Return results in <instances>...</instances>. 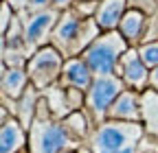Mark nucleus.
Returning a JSON list of instances; mask_svg holds the SVG:
<instances>
[{"mask_svg":"<svg viewBox=\"0 0 158 153\" xmlns=\"http://www.w3.org/2000/svg\"><path fill=\"white\" fill-rule=\"evenodd\" d=\"M145 136L143 123L103 120L92 129L86 147L92 153H138Z\"/></svg>","mask_w":158,"mask_h":153,"instance_id":"f257e3e1","label":"nucleus"},{"mask_svg":"<svg viewBox=\"0 0 158 153\" xmlns=\"http://www.w3.org/2000/svg\"><path fill=\"white\" fill-rule=\"evenodd\" d=\"M127 48L132 46L123 40L121 33L108 31V33H101L81 53V59L86 61V66L90 68L94 76H106V74H114L118 59L127 53Z\"/></svg>","mask_w":158,"mask_h":153,"instance_id":"f03ea898","label":"nucleus"},{"mask_svg":"<svg viewBox=\"0 0 158 153\" xmlns=\"http://www.w3.org/2000/svg\"><path fill=\"white\" fill-rule=\"evenodd\" d=\"M84 144L66 129L62 120H35L29 129L27 153H64L73 149H81Z\"/></svg>","mask_w":158,"mask_h":153,"instance_id":"7ed1b4c3","label":"nucleus"},{"mask_svg":"<svg viewBox=\"0 0 158 153\" xmlns=\"http://www.w3.org/2000/svg\"><path fill=\"white\" fill-rule=\"evenodd\" d=\"M125 88L123 79L116 74H106V76H94L88 92H86V114L90 116V120L97 125H101L103 120H108V109L112 107V103L116 101V96L121 94Z\"/></svg>","mask_w":158,"mask_h":153,"instance_id":"20e7f679","label":"nucleus"},{"mask_svg":"<svg viewBox=\"0 0 158 153\" xmlns=\"http://www.w3.org/2000/svg\"><path fill=\"white\" fill-rule=\"evenodd\" d=\"M64 55L57 48H53L51 44L40 48L31 55V59L27 64V74L31 85H35L40 92H44L46 88L59 83V76H62V68H64Z\"/></svg>","mask_w":158,"mask_h":153,"instance_id":"39448f33","label":"nucleus"},{"mask_svg":"<svg viewBox=\"0 0 158 153\" xmlns=\"http://www.w3.org/2000/svg\"><path fill=\"white\" fill-rule=\"evenodd\" d=\"M20 20H22V26H24V44L29 48V53L33 55L35 50L48 46L51 42V33L59 20V13L57 9H46V11H40V13H18Z\"/></svg>","mask_w":158,"mask_h":153,"instance_id":"423d86ee","label":"nucleus"},{"mask_svg":"<svg viewBox=\"0 0 158 153\" xmlns=\"http://www.w3.org/2000/svg\"><path fill=\"white\" fill-rule=\"evenodd\" d=\"M149 68L143 64L138 48H127V53L118 59L114 74L121 76L127 90H136V92H145L149 90Z\"/></svg>","mask_w":158,"mask_h":153,"instance_id":"0eeeda50","label":"nucleus"},{"mask_svg":"<svg viewBox=\"0 0 158 153\" xmlns=\"http://www.w3.org/2000/svg\"><path fill=\"white\" fill-rule=\"evenodd\" d=\"M79 26H81V18H79L73 9L64 11L59 15V20L51 33V46L57 48L59 53L64 55V59H70L75 57V42H77V33Z\"/></svg>","mask_w":158,"mask_h":153,"instance_id":"6e6552de","label":"nucleus"},{"mask_svg":"<svg viewBox=\"0 0 158 153\" xmlns=\"http://www.w3.org/2000/svg\"><path fill=\"white\" fill-rule=\"evenodd\" d=\"M143 92L123 90L108 109V120H121V123H141L143 120V105H141Z\"/></svg>","mask_w":158,"mask_h":153,"instance_id":"1a4fd4ad","label":"nucleus"},{"mask_svg":"<svg viewBox=\"0 0 158 153\" xmlns=\"http://www.w3.org/2000/svg\"><path fill=\"white\" fill-rule=\"evenodd\" d=\"M92 79H94V74L90 72V68L86 66V61L81 59V57H70V59L64 61L62 76H59V85L62 88H79V90L88 92Z\"/></svg>","mask_w":158,"mask_h":153,"instance_id":"9d476101","label":"nucleus"},{"mask_svg":"<svg viewBox=\"0 0 158 153\" xmlns=\"http://www.w3.org/2000/svg\"><path fill=\"white\" fill-rule=\"evenodd\" d=\"M125 13H127V0H99L94 22L99 24V29L103 33L116 31Z\"/></svg>","mask_w":158,"mask_h":153,"instance_id":"9b49d317","label":"nucleus"},{"mask_svg":"<svg viewBox=\"0 0 158 153\" xmlns=\"http://www.w3.org/2000/svg\"><path fill=\"white\" fill-rule=\"evenodd\" d=\"M29 131L15 118H9L0 129V153H27Z\"/></svg>","mask_w":158,"mask_h":153,"instance_id":"f8f14e48","label":"nucleus"},{"mask_svg":"<svg viewBox=\"0 0 158 153\" xmlns=\"http://www.w3.org/2000/svg\"><path fill=\"white\" fill-rule=\"evenodd\" d=\"M145 29H147V15L136 11V9H127V13L123 15V20H121V24H118L116 31L123 35V40L132 48H138L143 44Z\"/></svg>","mask_w":158,"mask_h":153,"instance_id":"ddd939ff","label":"nucleus"},{"mask_svg":"<svg viewBox=\"0 0 158 153\" xmlns=\"http://www.w3.org/2000/svg\"><path fill=\"white\" fill-rule=\"evenodd\" d=\"M40 96H42V92H40L35 85L29 83V88L24 90V94L15 101V114H13V118L22 125L27 131H29L31 125L35 123V107H37Z\"/></svg>","mask_w":158,"mask_h":153,"instance_id":"4468645a","label":"nucleus"},{"mask_svg":"<svg viewBox=\"0 0 158 153\" xmlns=\"http://www.w3.org/2000/svg\"><path fill=\"white\" fill-rule=\"evenodd\" d=\"M29 74L24 68H7V72L0 79V96L18 101L24 94V90L29 88Z\"/></svg>","mask_w":158,"mask_h":153,"instance_id":"2eb2a0df","label":"nucleus"},{"mask_svg":"<svg viewBox=\"0 0 158 153\" xmlns=\"http://www.w3.org/2000/svg\"><path fill=\"white\" fill-rule=\"evenodd\" d=\"M141 105H143V127L149 138H154L158 142V92L154 90H145L141 96Z\"/></svg>","mask_w":158,"mask_h":153,"instance_id":"dca6fc26","label":"nucleus"},{"mask_svg":"<svg viewBox=\"0 0 158 153\" xmlns=\"http://www.w3.org/2000/svg\"><path fill=\"white\" fill-rule=\"evenodd\" d=\"M62 123H64L66 129L73 133V138H77L81 144L88 142L90 133H92V129H94V123L90 120V116L86 114V109H81V112H70Z\"/></svg>","mask_w":158,"mask_h":153,"instance_id":"f3484780","label":"nucleus"},{"mask_svg":"<svg viewBox=\"0 0 158 153\" xmlns=\"http://www.w3.org/2000/svg\"><path fill=\"white\" fill-rule=\"evenodd\" d=\"M42 96L46 99V103H48V107H51V112H53V118H55V120H64L68 114H70L68 101H66V88H62L59 83L46 88V90L42 92Z\"/></svg>","mask_w":158,"mask_h":153,"instance_id":"a211bd4d","label":"nucleus"},{"mask_svg":"<svg viewBox=\"0 0 158 153\" xmlns=\"http://www.w3.org/2000/svg\"><path fill=\"white\" fill-rule=\"evenodd\" d=\"M101 33H103V31L99 29V24L94 22V18L81 20V26H79V33H77V42H75V57H81V53H84Z\"/></svg>","mask_w":158,"mask_h":153,"instance_id":"6ab92c4d","label":"nucleus"},{"mask_svg":"<svg viewBox=\"0 0 158 153\" xmlns=\"http://www.w3.org/2000/svg\"><path fill=\"white\" fill-rule=\"evenodd\" d=\"M138 55H141L143 64L154 70L158 68V42H147V44H141L138 46Z\"/></svg>","mask_w":158,"mask_h":153,"instance_id":"aec40b11","label":"nucleus"},{"mask_svg":"<svg viewBox=\"0 0 158 153\" xmlns=\"http://www.w3.org/2000/svg\"><path fill=\"white\" fill-rule=\"evenodd\" d=\"M66 101L70 112H81L86 107V92L79 88H66Z\"/></svg>","mask_w":158,"mask_h":153,"instance_id":"412c9836","label":"nucleus"},{"mask_svg":"<svg viewBox=\"0 0 158 153\" xmlns=\"http://www.w3.org/2000/svg\"><path fill=\"white\" fill-rule=\"evenodd\" d=\"M97 9H99V0H77L75 7H73V11H75L79 18H81V20L94 18Z\"/></svg>","mask_w":158,"mask_h":153,"instance_id":"4be33fe9","label":"nucleus"},{"mask_svg":"<svg viewBox=\"0 0 158 153\" xmlns=\"http://www.w3.org/2000/svg\"><path fill=\"white\" fill-rule=\"evenodd\" d=\"M127 9H136L149 18V15L158 13V2L156 0H127Z\"/></svg>","mask_w":158,"mask_h":153,"instance_id":"5701e85b","label":"nucleus"},{"mask_svg":"<svg viewBox=\"0 0 158 153\" xmlns=\"http://www.w3.org/2000/svg\"><path fill=\"white\" fill-rule=\"evenodd\" d=\"M13 18H15V9L5 0V2L0 5V33H2V35L9 31V26H11V22H13Z\"/></svg>","mask_w":158,"mask_h":153,"instance_id":"b1692460","label":"nucleus"},{"mask_svg":"<svg viewBox=\"0 0 158 153\" xmlns=\"http://www.w3.org/2000/svg\"><path fill=\"white\" fill-rule=\"evenodd\" d=\"M147 42H158V13L147 18V29H145L143 44H147Z\"/></svg>","mask_w":158,"mask_h":153,"instance_id":"393cba45","label":"nucleus"},{"mask_svg":"<svg viewBox=\"0 0 158 153\" xmlns=\"http://www.w3.org/2000/svg\"><path fill=\"white\" fill-rule=\"evenodd\" d=\"M35 120H42V123L55 120V118H53V112H51V107H48V103H46L44 96H40V101H37V107H35Z\"/></svg>","mask_w":158,"mask_h":153,"instance_id":"a878e982","label":"nucleus"},{"mask_svg":"<svg viewBox=\"0 0 158 153\" xmlns=\"http://www.w3.org/2000/svg\"><path fill=\"white\" fill-rule=\"evenodd\" d=\"M51 7H53V0H29V2H27V7H24V11H20V13H27V15H31V13L46 11V9H51Z\"/></svg>","mask_w":158,"mask_h":153,"instance_id":"bb28decb","label":"nucleus"},{"mask_svg":"<svg viewBox=\"0 0 158 153\" xmlns=\"http://www.w3.org/2000/svg\"><path fill=\"white\" fill-rule=\"evenodd\" d=\"M75 2H77V0H53V9H57L59 13H64V11L73 9Z\"/></svg>","mask_w":158,"mask_h":153,"instance_id":"cd10ccee","label":"nucleus"},{"mask_svg":"<svg viewBox=\"0 0 158 153\" xmlns=\"http://www.w3.org/2000/svg\"><path fill=\"white\" fill-rule=\"evenodd\" d=\"M9 118H13V116H11V112H9L2 103H0V129L7 125V120H9Z\"/></svg>","mask_w":158,"mask_h":153,"instance_id":"c85d7f7f","label":"nucleus"},{"mask_svg":"<svg viewBox=\"0 0 158 153\" xmlns=\"http://www.w3.org/2000/svg\"><path fill=\"white\" fill-rule=\"evenodd\" d=\"M149 90L158 92V68H154V70L149 72Z\"/></svg>","mask_w":158,"mask_h":153,"instance_id":"c756f323","label":"nucleus"},{"mask_svg":"<svg viewBox=\"0 0 158 153\" xmlns=\"http://www.w3.org/2000/svg\"><path fill=\"white\" fill-rule=\"evenodd\" d=\"M7 2L15 9V13H20V11H24V7H27L29 0H7Z\"/></svg>","mask_w":158,"mask_h":153,"instance_id":"7c9ffc66","label":"nucleus"},{"mask_svg":"<svg viewBox=\"0 0 158 153\" xmlns=\"http://www.w3.org/2000/svg\"><path fill=\"white\" fill-rule=\"evenodd\" d=\"M5 53H7V37L0 33V61H5Z\"/></svg>","mask_w":158,"mask_h":153,"instance_id":"2f4dec72","label":"nucleus"},{"mask_svg":"<svg viewBox=\"0 0 158 153\" xmlns=\"http://www.w3.org/2000/svg\"><path fill=\"white\" fill-rule=\"evenodd\" d=\"M79 153H92V151H90V149H88V147H86V144H84V147H81V149H79Z\"/></svg>","mask_w":158,"mask_h":153,"instance_id":"473e14b6","label":"nucleus"},{"mask_svg":"<svg viewBox=\"0 0 158 153\" xmlns=\"http://www.w3.org/2000/svg\"><path fill=\"white\" fill-rule=\"evenodd\" d=\"M64 153H79V149H73V151H64Z\"/></svg>","mask_w":158,"mask_h":153,"instance_id":"72a5a7b5","label":"nucleus"},{"mask_svg":"<svg viewBox=\"0 0 158 153\" xmlns=\"http://www.w3.org/2000/svg\"><path fill=\"white\" fill-rule=\"evenodd\" d=\"M2 2H5V0H0V5H2Z\"/></svg>","mask_w":158,"mask_h":153,"instance_id":"f704fd0d","label":"nucleus"},{"mask_svg":"<svg viewBox=\"0 0 158 153\" xmlns=\"http://www.w3.org/2000/svg\"><path fill=\"white\" fill-rule=\"evenodd\" d=\"M156 2H158V0H156Z\"/></svg>","mask_w":158,"mask_h":153,"instance_id":"c9c22d12","label":"nucleus"}]
</instances>
